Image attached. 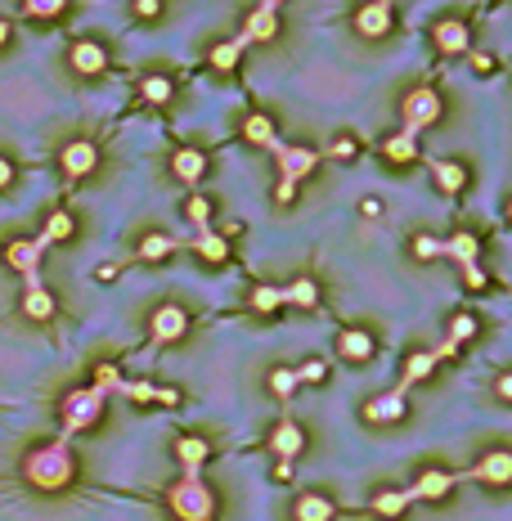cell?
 <instances>
[{
    "label": "cell",
    "instance_id": "obj_35",
    "mask_svg": "<svg viewBox=\"0 0 512 521\" xmlns=\"http://www.w3.org/2000/svg\"><path fill=\"white\" fill-rule=\"evenodd\" d=\"M279 306H283V292H279V288H265V283H261V288L252 292V311L270 315V311H279Z\"/></svg>",
    "mask_w": 512,
    "mask_h": 521
},
{
    "label": "cell",
    "instance_id": "obj_7",
    "mask_svg": "<svg viewBox=\"0 0 512 521\" xmlns=\"http://www.w3.org/2000/svg\"><path fill=\"white\" fill-rule=\"evenodd\" d=\"M149 333H154V342H180L185 333H189V315L180 311V306H158L154 311V320H149Z\"/></svg>",
    "mask_w": 512,
    "mask_h": 521
},
{
    "label": "cell",
    "instance_id": "obj_6",
    "mask_svg": "<svg viewBox=\"0 0 512 521\" xmlns=\"http://www.w3.org/2000/svg\"><path fill=\"white\" fill-rule=\"evenodd\" d=\"M274 154H279V171H283V180H306L315 167H319V154L315 148H283V144H274Z\"/></svg>",
    "mask_w": 512,
    "mask_h": 521
},
{
    "label": "cell",
    "instance_id": "obj_47",
    "mask_svg": "<svg viewBox=\"0 0 512 521\" xmlns=\"http://www.w3.org/2000/svg\"><path fill=\"white\" fill-rule=\"evenodd\" d=\"M10 185H14V162L0 158V189H10Z\"/></svg>",
    "mask_w": 512,
    "mask_h": 521
},
{
    "label": "cell",
    "instance_id": "obj_9",
    "mask_svg": "<svg viewBox=\"0 0 512 521\" xmlns=\"http://www.w3.org/2000/svg\"><path fill=\"white\" fill-rule=\"evenodd\" d=\"M355 32L369 36V41L387 36V32H391V5H387V0H374V5H364V10L355 14Z\"/></svg>",
    "mask_w": 512,
    "mask_h": 521
},
{
    "label": "cell",
    "instance_id": "obj_51",
    "mask_svg": "<svg viewBox=\"0 0 512 521\" xmlns=\"http://www.w3.org/2000/svg\"><path fill=\"white\" fill-rule=\"evenodd\" d=\"M359 211H364V216H378V211H382V202H378V198H364V202H359Z\"/></svg>",
    "mask_w": 512,
    "mask_h": 521
},
{
    "label": "cell",
    "instance_id": "obj_38",
    "mask_svg": "<svg viewBox=\"0 0 512 521\" xmlns=\"http://www.w3.org/2000/svg\"><path fill=\"white\" fill-rule=\"evenodd\" d=\"M414 257H418V261H436V257H441V239L418 234V239H414Z\"/></svg>",
    "mask_w": 512,
    "mask_h": 521
},
{
    "label": "cell",
    "instance_id": "obj_21",
    "mask_svg": "<svg viewBox=\"0 0 512 521\" xmlns=\"http://www.w3.org/2000/svg\"><path fill=\"white\" fill-rule=\"evenodd\" d=\"M279 292H283L288 306H302V311H315V306H319V288H315V279H297V283H288V288H279Z\"/></svg>",
    "mask_w": 512,
    "mask_h": 521
},
{
    "label": "cell",
    "instance_id": "obj_43",
    "mask_svg": "<svg viewBox=\"0 0 512 521\" xmlns=\"http://www.w3.org/2000/svg\"><path fill=\"white\" fill-rule=\"evenodd\" d=\"M463 279H468V288H485V270L472 261V265H463Z\"/></svg>",
    "mask_w": 512,
    "mask_h": 521
},
{
    "label": "cell",
    "instance_id": "obj_41",
    "mask_svg": "<svg viewBox=\"0 0 512 521\" xmlns=\"http://www.w3.org/2000/svg\"><path fill=\"white\" fill-rule=\"evenodd\" d=\"M472 333H477V320H472V315H459V320L450 324V342H468Z\"/></svg>",
    "mask_w": 512,
    "mask_h": 521
},
{
    "label": "cell",
    "instance_id": "obj_54",
    "mask_svg": "<svg viewBox=\"0 0 512 521\" xmlns=\"http://www.w3.org/2000/svg\"><path fill=\"white\" fill-rule=\"evenodd\" d=\"M265 5H274V10H279V5H283V0H265Z\"/></svg>",
    "mask_w": 512,
    "mask_h": 521
},
{
    "label": "cell",
    "instance_id": "obj_11",
    "mask_svg": "<svg viewBox=\"0 0 512 521\" xmlns=\"http://www.w3.org/2000/svg\"><path fill=\"white\" fill-rule=\"evenodd\" d=\"M274 32H279V14H274V5H261L248 14V28H243V41L252 45V41H274Z\"/></svg>",
    "mask_w": 512,
    "mask_h": 521
},
{
    "label": "cell",
    "instance_id": "obj_44",
    "mask_svg": "<svg viewBox=\"0 0 512 521\" xmlns=\"http://www.w3.org/2000/svg\"><path fill=\"white\" fill-rule=\"evenodd\" d=\"M274 198H279V202L288 207L292 198H297V185H292V180H283V176H279V189H274Z\"/></svg>",
    "mask_w": 512,
    "mask_h": 521
},
{
    "label": "cell",
    "instance_id": "obj_10",
    "mask_svg": "<svg viewBox=\"0 0 512 521\" xmlns=\"http://www.w3.org/2000/svg\"><path fill=\"white\" fill-rule=\"evenodd\" d=\"M67 63L77 67L82 77H95V72L108 67V50L99 41H77V45H72V54H67Z\"/></svg>",
    "mask_w": 512,
    "mask_h": 521
},
{
    "label": "cell",
    "instance_id": "obj_37",
    "mask_svg": "<svg viewBox=\"0 0 512 521\" xmlns=\"http://www.w3.org/2000/svg\"><path fill=\"white\" fill-rule=\"evenodd\" d=\"M270 391L274 396H292V391H297V368H274V374H270Z\"/></svg>",
    "mask_w": 512,
    "mask_h": 521
},
{
    "label": "cell",
    "instance_id": "obj_15",
    "mask_svg": "<svg viewBox=\"0 0 512 521\" xmlns=\"http://www.w3.org/2000/svg\"><path fill=\"white\" fill-rule=\"evenodd\" d=\"M450 490H454V472L431 468V472H422V477L414 481V490H409V494H414V503H418V499H445Z\"/></svg>",
    "mask_w": 512,
    "mask_h": 521
},
{
    "label": "cell",
    "instance_id": "obj_50",
    "mask_svg": "<svg viewBox=\"0 0 512 521\" xmlns=\"http://www.w3.org/2000/svg\"><path fill=\"white\" fill-rule=\"evenodd\" d=\"M472 67H477V72H490L494 59H490V54H472Z\"/></svg>",
    "mask_w": 512,
    "mask_h": 521
},
{
    "label": "cell",
    "instance_id": "obj_2",
    "mask_svg": "<svg viewBox=\"0 0 512 521\" xmlns=\"http://www.w3.org/2000/svg\"><path fill=\"white\" fill-rule=\"evenodd\" d=\"M167 503H171V512H176L180 521H211V517H216V494L207 490L202 472H185V477L171 485Z\"/></svg>",
    "mask_w": 512,
    "mask_h": 521
},
{
    "label": "cell",
    "instance_id": "obj_53",
    "mask_svg": "<svg viewBox=\"0 0 512 521\" xmlns=\"http://www.w3.org/2000/svg\"><path fill=\"white\" fill-rule=\"evenodd\" d=\"M5 41H10V23H5V19H0V45H5Z\"/></svg>",
    "mask_w": 512,
    "mask_h": 521
},
{
    "label": "cell",
    "instance_id": "obj_13",
    "mask_svg": "<svg viewBox=\"0 0 512 521\" xmlns=\"http://www.w3.org/2000/svg\"><path fill=\"white\" fill-rule=\"evenodd\" d=\"M477 481H485V485H508V481H512V454H508V450H490V454L477 463Z\"/></svg>",
    "mask_w": 512,
    "mask_h": 521
},
{
    "label": "cell",
    "instance_id": "obj_52",
    "mask_svg": "<svg viewBox=\"0 0 512 521\" xmlns=\"http://www.w3.org/2000/svg\"><path fill=\"white\" fill-rule=\"evenodd\" d=\"M274 477H279V481H288V477H292V459H279V468H274Z\"/></svg>",
    "mask_w": 512,
    "mask_h": 521
},
{
    "label": "cell",
    "instance_id": "obj_29",
    "mask_svg": "<svg viewBox=\"0 0 512 521\" xmlns=\"http://www.w3.org/2000/svg\"><path fill=\"white\" fill-rule=\"evenodd\" d=\"M243 36H234V41H221V45H216L211 50V67H221V72H230L234 63H239V54H243Z\"/></svg>",
    "mask_w": 512,
    "mask_h": 521
},
{
    "label": "cell",
    "instance_id": "obj_33",
    "mask_svg": "<svg viewBox=\"0 0 512 521\" xmlns=\"http://www.w3.org/2000/svg\"><path fill=\"white\" fill-rule=\"evenodd\" d=\"M95 391H99V396H117V391H122L117 364H95Z\"/></svg>",
    "mask_w": 512,
    "mask_h": 521
},
{
    "label": "cell",
    "instance_id": "obj_49",
    "mask_svg": "<svg viewBox=\"0 0 512 521\" xmlns=\"http://www.w3.org/2000/svg\"><path fill=\"white\" fill-rule=\"evenodd\" d=\"M454 351H459V342H441V346H436V351H431V355H436V359H450V355H454Z\"/></svg>",
    "mask_w": 512,
    "mask_h": 521
},
{
    "label": "cell",
    "instance_id": "obj_28",
    "mask_svg": "<svg viewBox=\"0 0 512 521\" xmlns=\"http://www.w3.org/2000/svg\"><path fill=\"white\" fill-rule=\"evenodd\" d=\"M436 364H441V359H436L431 351H418V355H409V359H405V383H427Z\"/></svg>",
    "mask_w": 512,
    "mask_h": 521
},
{
    "label": "cell",
    "instance_id": "obj_39",
    "mask_svg": "<svg viewBox=\"0 0 512 521\" xmlns=\"http://www.w3.org/2000/svg\"><path fill=\"white\" fill-rule=\"evenodd\" d=\"M324 378H328V364H319V359H306L297 368V383H324Z\"/></svg>",
    "mask_w": 512,
    "mask_h": 521
},
{
    "label": "cell",
    "instance_id": "obj_18",
    "mask_svg": "<svg viewBox=\"0 0 512 521\" xmlns=\"http://www.w3.org/2000/svg\"><path fill=\"white\" fill-rule=\"evenodd\" d=\"M171 171H176L185 185H198L202 171H207V154H198V148H180V154L171 158Z\"/></svg>",
    "mask_w": 512,
    "mask_h": 521
},
{
    "label": "cell",
    "instance_id": "obj_5",
    "mask_svg": "<svg viewBox=\"0 0 512 521\" xmlns=\"http://www.w3.org/2000/svg\"><path fill=\"white\" fill-rule=\"evenodd\" d=\"M45 239L36 234V239H23V243H10V252H5V261L28 279V288H36V270H41V261H45Z\"/></svg>",
    "mask_w": 512,
    "mask_h": 521
},
{
    "label": "cell",
    "instance_id": "obj_17",
    "mask_svg": "<svg viewBox=\"0 0 512 521\" xmlns=\"http://www.w3.org/2000/svg\"><path fill=\"white\" fill-rule=\"evenodd\" d=\"M176 459L185 463V472H202V463L211 459V440H202V436H180V440H176Z\"/></svg>",
    "mask_w": 512,
    "mask_h": 521
},
{
    "label": "cell",
    "instance_id": "obj_19",
    "mask_svg": "<svg viewBox=\"0 0 512 521\" xmlns=\"http://www.w3.org/2000/svg\"><path fill=\"white\" fill-rule=\"evenodd\" d=\"M382 154H387V162H396V167H409V162L418 158V135H409V130H396V135L382 144Z\"/></svg>",
    "mask_w": 512,
    "mask_h": 521
},
{
    "label": "cell",
    "instance_id": "obj_40",
    "mask_svg": "<svg viewBox=\"0 0 512 521\" xmlns=\"http://www.w3.org/2000/svg\"><path fill=\"white\" fill-rule=\"evenodd\" d=\"M122 396H130V400H158V387L154 383H122Z\"/></svg>",
    "mask_w": 512,
    "mask_h": 521
},
{
    "label": "cell",
    "instance_id": "obj_14",
    "mask_svg": "<svg viewBox=\"0 0 512 521\" xmlns=\"http://www.w3.org/2000/svg\"><path fill=\"white\" fill-rule=\"evenodd\" d=\"M405 391H387V396H378V400H369L364 405V418L369 422H400L405 418Z\"/></svg>",
    "mask_w": 512,
    "mask_h": 521
},
{
    "label": "cell",
    "instance_id": "obj_8",
    "mask_svg": "<svg viewBox=\"0 0 512 521\" xmlns=\"http://www.w3.org/2000/svg\"><path fill=\"white\" fill-rule=\"evenodd\" d=\"M59 162H63V171H67L72 180H82V176H91V171L99 167V148L86 144V139H72L63 154H59Z\"/></svg>",
    "mask_w": 512,
    "mask_h": 521
},
{
    "label": "cell",
    "instance_id": "obj_24",
    "mask_svg": "<svg viewBox=\"0 0 512 521\" xmlns=\"http://www.w3.org/2000/svg\"><path fill=\"white\" fill-rule=\"evenodd\" d=\"M292 512H297V521H333L337 508H333V499H324V494H302Z\"/></svg>",
    "mask_w": 512,
    "mask_h": 521
},
{
    "label": "cell",
    "instance_id": "obj_36",
    "mask_svg": "<svg viewBox=\"0 0 512 521\" xmlns=\"http://www.w3.org/2000/svg\"><path fill=\"white\" fill-rule=\"evenodd\" d=\"M23 10H28L32 19H59V14L67 10V0H23Z\"/></svg>",
    "mask_w": 512,
    "mask_h": 521
},
{
    "label": "cell",
    "instance_id": "obj_26",
    "mask_svg": "<svg viewBox=\"0 0 512 521\" xmlns=\"http://www.w3.org/2000/svg\"><path fill=\"white\" fill-rule=\"evenodd\" d=\"M477 252H481V248H477V239H472V234H454L450 243H441V257H454L459 265H472V261H477Z\"/></svg>",
    "mask_w": 512,
    "mask_h": 521
},
{
    "label": "cell",
    "instance_id": "obj_20",
    "mask_svg": "<svg viewBox=\"0 0 512 521\" xmlns=\"http://www.w3.org/2000/svg\"><path fill=\"white\" fill-rule=\"evenodd\" d=\"M337 346H342V355H346V359H369V355L378 351V342H374V333H369V328H346Z\"/></svg>",
    "mask_w": 512,
    "mask_h": 521
},
{
    "label": "cell",
    "instance_id": "obj_45",
    "mask_svg": "<svg viewBox=\"0 0 512 521\" xmlns=\"http://www.w3.org/2000/svg\"><path fill=\"white\" fill-rule=\"evenodd\" d=\"M189 216L198 220V225H202V220L211 216V207H207V198H189Z\"/></svg>",
    "mask_w": 512,
    "mask_h": 521
},
{
    "label": "cell",
    "instance_id": "obj_3",
    "mask_svg": "<svg viewBox=\"0 0 512 521\" xmlns=\"http://www.w3.org/2000/svg\"><path fill=\"white\" fill-rule=\"evenodd\" d=\"M400 130H409V135H418V130H427V126H436L441 122V95H436L431 86H418V91H409L405 95V104H400Z\"/></svg>",
    "mask_w": 512,
    "mask_h": 521
},
{
    "label": "cell",
    "instance_id": "obj_48",
    "mask_svg": "<svg viewBox=\"0 0 512 521\" xmlns=\"http://www.w3.org/2000/svg\"><path fill=\"white\" fill-rule=\"evenodd\" d=\"M494 391H499L503 400H512V374H499V383H494Z\"/></svg>",
    "mask_w": 512,
    "mask_h": 521
},
{
    "label": "cell",
    "instance_id": "obj_25",
    "mask_svg": "<svg viewBox=\"0 0 512 521\" xmlns=\"http://www.w3.org/2000/svg\"><path fill=\"white\" fill-rule=\"evenodd\" d=\"M243 135H248L252 144H261V148H274V144H279V135H274V122H270V117H261V113L243 122Z\"/></svg>",
    "mask_w": 512,
    "mask_h": 521
},
{
    "label": "cell",
    "instance_id": "obj_22",
    "mask_svg": "<svg viewBox=\"0 0 512 521\" xmlns=\"http://www.w3.org/2000/svg\"><path fill=\"white\" fill-rule=\"evenodd\" d=\"M23 315L28 320H54V296H50V288H28L23 292Z\"/></svg>",
    "mask_w": 512,
    "mask_h": 521
},
{
    "label": "cell",
    "instance_id": "obj_46",
    "mask_svg": "<svg viewBox=\"0 0 512 521\" xmlns=\"http://www.w3.org/2000/svg\"><path fill=\"white\" fill-rule=\"evenodd\" d=\"M158 10H162L158 0H135V14H139V19H158Z\"/></svg>",
    "mask_w": 512,
    "mask_h": 521
},
{
    "label": "cell",
    "instance_id": "obj_16",
    "mask_svg": "<svg viewBox=\"0 0 512 521\" xmlns=\"http://www.w3.org/2000/svg\"><path fill=\"white\" fill-rule=\"evenodd\" d=\"M436 45H441L445 54H468V45H472V32H468V23H459V19L436 23Z\"/></svg>",
    "mask_w": 512,
    "mask_h": 521
},
{
    "label": "cell",
    "instance_id": "obj_1",
    "mask_svg": "<svg viewBox=\"0 0 512 521\" xmlns=\"http://www.w3.org/2000/svg\"><path fill=\"white\" fill-rule=\"evenodd\" d=\"M23 477H28L32 490H45V494L63 490L72 477H77V463H72V445H67V440H50V445H41V450H32L28 463H23Z\"/></svg>",
    "mask_w": 512,
    "mask_h": 521
},
{
    "label": "cell",
    "instance_id": "obj_32",
    "mask_svg": "<svg viewBox=\"0 0 512 521\" xmlns=\"http://www.w3.org/2000/svg\"><path fill=\"white\" fill-rule=\"evenodd\" d=\"M144 99H149V104H171V95H176V86L167 82V77H144Z\"/></svg>",
    "mask_w": 512,
    "mask_h": 521
},
{
    "label": "cell",
    "instance_id": "obj_27",
    "mask_svg": "<svg viewBox=\"0 0 512 521\" xmlns=\"http://www.w3.org/2000/svg\"><path fill=\"white\" fill-rule=\"evenodd\" d=\"M409 503H414L409 490H382V494L374 499V512H378V517H400Z\"/></svg>",
    "mask_w": 512,
    "mask_h": 521
},
{
    "label": "cell",
    "instance_id": "obj_12",
    "mask_svg": "<svg viewBox=\"0 0 512 521\" xmlns=\"http://www.w3.org/2000/svg\"><path fill=\"white\" fill-rule=\"evenodd\" d=\"M270 445H274L279 459H297V454L306 450V431H302L297 422H279V427L270 431Z\"/></svg>",
    "mask_w": 512,
    "mask_h": 521
},
{
    "label": "cell",
    "instance_id": "obj_34",
    "mask_svg": "<svg viewBox=\"0 0 512 521\" xmlns=\"http://www.w3.org/2000/svg\"><path fill=\"white\" fill-rule=\"evenodd\" d=\"M171 248H176V243H171L167 234H149V239L139 243V257H144V261H162V257H171Z\"/></svg>",
    "mask_w": 512,
    "mask_h": 521
},
{
    "label": "cell",
    "instance_id": "obj_23",
    "mask_svg": "<svg viewBox=\"0 0 512 521\" xmlns=\"http://www.w3.org/2000/svg\"><path fill=\"white\" fill-rule=\"evenodd\" d=\"M431 180H436V189H445V193H463L468 171L459 162H431Z\"/></svg>",
    "mask_w": 512,
    "mask_h": 521
},
{
    "label": "cell",
    "instance_id": "obj_31",
    "mask_svg": "<svg viewBox=\"0 0 512 521\" xmlns=\"http://www.w3.org/2000/svg\"><path fill=\"white\" fill-rule=\"evenodd\" d=\"M45 243H63V239H72V216L67 211H54L50 220H45V234H41Z\"/></svg>",
    "mask_w": 512,
    "mask_h": 521
},
{
    "label": "cell",
    "instance_id": "obj_30",
    "mask_svg": "<svg viewBox=\"0 0 512 521\" xmlns=\"http://www.w3.org/2000/svg\"><path fill=\"white\" fill-rule=\"evenodd\" d=\"M198 257H207V261H225V257H230L225 234H211V230H202V234H198Z\"/></svg>",
    "mask_w": 512,
    "mask_h": 521
},
{
    "label": "cell",
    "instance_id": "obj_4",
    "mask_svg": "<svg viewBox=\"0 0 512 521\" xmlns=\"http://www.w3.org/2000/svg\"><path fill=\"white\" fill-rule=\"evenodd\" d=\"M104 400H108V396H99L95 387L67 391V396H63V427H67V431H86V427H95V422L104 418Z\"/></svg>",
    "mask_w": 512,
    "mask_h": 521
},
{
    "label": "cell",
    "instance_id": "obj_42",
    "mask_svg": "<svg viewBox=\"0 0 512 521\" xmlns=\"http://www.w3.org/2000/svg\"><path fill=\"white\" fill-rule=\"evenodd\" d=\"M333 158H337V162H351V158H355V139H346V135H342V139L333 144Z\"/></svg>",
    "mask_w": 512,
    "mask_h": 521
}]
</instances>
